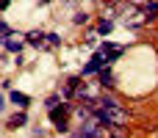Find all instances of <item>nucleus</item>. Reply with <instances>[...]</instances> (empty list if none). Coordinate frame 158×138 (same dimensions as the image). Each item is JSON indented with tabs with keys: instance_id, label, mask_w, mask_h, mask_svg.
<instances>
[{
	"instance_id": "1",
	"label": "nucleus",
	"mask_w": 158,
	"mask_h": 138,
	"mask_svg": "<svg viewBox=\"0 0 158 138\" xmlns=\"http://www.w3.org/2000/svg\"><path fill=\"white\" fill-rule=\"evenodd\" d=\"M92 116L100 124H106V127H119V124L128 122V111L111 97H97L92 102Z\"/></svg>"
},
{
	"instance_id": "2",
	"label": "nucleus",
	"mask_w": 158,
	"mask_h": 138,
	"mask_svg": "<svg viewBox=\"0 0 158 138\" xmlns=\"http://www.w3.org/2000/svg\"><path fill=\"white\" fill-rule=\"evenodd\" d=\"M67 116H69V105H56V108H50V119H53V124H56V130L58 133H67L69 130V124H67Z\"/></svg>"
},
{
	"instance_id": "3",
	"label": "nucleus",
	"mask_w": 158,
	"mask_h": 138,
	"mask_svg": "<svg viewBox=\"0 0 158 138\" xmlns=\"http://www.w3.org/2000/svg\"><path fill=\"white\" fill-rule=\"evenodd\" d=\"M106 66H108L106 55H103V53H94V55L89 58V64L83 66V72H81V75H83V77H89V75H94V72H100V69H106Z\"/></svg>"
},
{
	"instance_id": "4",
	"label": "nucleus",
	"mask_w": 158,
	"mask_h": 138,
	"mask_svg": "<svg viewBox=\"0 0 158 138\" xmlns=\"http://www.w3.org/2000/svg\"><path fill=\"white\" fill-rule=\"evenodd\" d=\"M100 53L106 55L108 64H114V61L122 55V47H117V44H111V41H103V44H100Z\"/></svg>"
},
{
	"instance_id": "5",
	"label": "nucleus",
	"mask_w": 158,
	"mask_h": 138,
	"mask_svg": "<svg viewBox=\"0 0 158 138\" xmlns=\"http://www.w3.org/2000/svg\"><path fill=\"white\" fill-rule=\"evenodd\" d=\"M28 44H33V47H47V33H42V30H31L28 33Z\"/></svg>"
},
{
	"instance_id": "6",
	"label": "nucleus",
	"mask_w": 158,
	"mask_h": 138,
	"mask_svg": "<svg viewBox=\"0 0 158 138\" xmlns=\"http://www.w3.org/2000/svg\"><path fill=\"white\" fill-rule=\"evenodd\" d=\"M97 80H100V86H103V89H114V75H111V69H108V66L97 72Z\"/></svg>"
},
{
	"instance_id": "7",
	"label": "nucleus",
	"mask_w": 158,
	"mask_h": 138,
	"mask_svg": "<svg viewBox=\"0 0 158 138\" xmlns=\"http://www.w3.org/2000/svg\"><path fill=\"white\" fill-rule=\"evenodd\" d=\"M8 100H11L17 108H28V105H31V97H28V94H22V91H11V94H8Z\"/></svg>"
},
{
	"instance_id": "8",
	"label": "nucleus",
	"mask_w": 158,
	"mask_h": 138,
	"mask_svg": "<svg viewBox=\"0 0 158 138\" xmlns=\"http://www.w3.org/2000/svg\"><path fill=\"white\" fill-rule=\"evenodd\" d=\"M25 124H28V116H25V108H22L19 113H14V116L8 119V127H11V130H17V127H25Z\"/></svg>"
},
{
	"instance_id": "9",
	"label": "nucleus",
	"mask_w": 158,
	"mask_h": 138,
	"mask_svg": "<svg viewBox=\"0 0 158 138\" xmlns=\"http://www.w3.org/2000/svg\"><path fill=\"white\" fill-rule=\"evenodd\" d=\"M3 47H6L8 53H19V50H22V41L14 39V36H6V39H3Z\"/></svg>"
},
{
	"instance_id": "10",
	"label": "nucleus",
	"mask_w": 158,
	"mask_h": 138,
	"mask_svg": "<svg viewBox=\"0 0 158 138\" xmlns=\"http://www.w3.org/2000/svg\"><path fill=\"white\" fill-rule=\"evenodd\" d=\"M111 28H114V22H111V19H103V22L97 25V33H103V36H108V33H111Z\"/></svg>"
},
{
	"instance_id": "11",
	"label": "nucleus",
	"mask_w": 158,
	"mask_h": 138,
	"mask_svg": "<svg viewBox=\"0 0 158 138\" xmlns=\"http://www.w3.org/2000/svg\"><path fill=\"white\" fill-rule=\"evenodd\" d=\"M61 44V36L58 33H47V47H58Z\"/></svg>"
},
{
	"instance_id": "12",
	"label": "nucleus",
	"mask_w": 158,
	"mask_h": 138,
	"mask_svg": "<svg viewBox=\"0 0 158 138\" xmlns=\"http://www.w3.org/2000/svg\"><path fill=\"white\" fill-rule=\"evenodd\" d=\"M3 108H6V102H3V97H0V111H3Z\"/></svg>"
}]
</instances>
